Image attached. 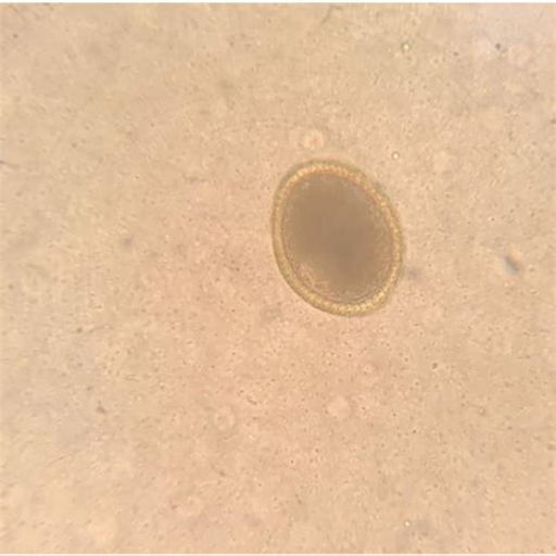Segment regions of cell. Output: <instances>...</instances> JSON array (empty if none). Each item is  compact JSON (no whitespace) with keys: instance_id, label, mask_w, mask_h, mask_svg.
Wrapping results in <instances>:
<instances>
[{"instance_id":"1","label":"cell","mask_w":556,"mask_h":556,"mask_svg":"<svg viewBox=\"0 0 556 556\" xmlns=\"http://www.w3.org/2000/svg\"><path fill=\"white\" fill-rule=\"evenodd\" d=\"M273 240L291 289L333 315L378 309L404 267L391 202L367 175L338 161H312L288 175L274 203Z\"/></svg>"}]
</instances>
